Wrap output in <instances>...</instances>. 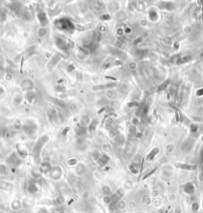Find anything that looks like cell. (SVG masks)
<instances>
[{"mask_svg":"<svg viewBox=\"0 0 203 213\" xmlns=\"http://www.w3.org/2000/svg\"><path fill=\"white\" fill-rule=\"evenodd\" d=\"M129 168L131 173L138 174L141 170V168H143V159L140 158V157H136L134 159V162H131V164H130Z\"/></svg>","mask_w":203,"mask_h":213,"instance_id":"8992f818","label":"cell"},{"mask_svg":"<svg viewBox=\"0 0 203 213\" xmlns=\"http://www.w3.org/2000/svg\"><path fill=\"white\" fill-rule=\"evenodd\" d=\"M100 19L102 21H108L111 19V15L108 13H103L100 16Z\"/></svg>","mask_w":203,"mask_h":213,"instance_id":"74e56055","label":"cell"},{"mask_svg":"<svg viewBox=\"0 0 203 213\" xmlns=\"http://www.w3.org/2000/svg\"><path fill=\"white\" fill-rule=\"evenodd\" d=\"M96 162H98V164L100 165V166H104V165L108 164V162H110V157H108V155L106 154V153H100V154H99V158H98V159L96 160Z\"/></svg>","mask_w":203,"mask_h":213,"instance_id":"5bb4252c","label":"cell"},{"mask_svg":"<svg viewBox=\"0 0 203 213\" xmlns=\"http://www.w3.org/2000/svg\"><path fill=\"white\" fill-rule=\"evenodd\" d=\"M148 18H149V20L152 21V22L157 21L158 14H157V10H155V9H150V10L148 11Z\"/></svg>","mask_w":203,"mask_h":213,"instance_id":"484cf974","label":"cell"},{"mask_svg":"<svg viewBox=\"0 0 203 213\" xmlns=\"http://www.w3.org/2000/svg\"><path fill=\"white\" fill-rule=\"evenodd\" d=\"M49 174L52 178L54 179H59L61 176H62V169H61L59 166H55L52 167L51 170L49 171Z\"/></svg>","mask_w":203,"mask_h":213,"instance_id":"2e32d148","label":"cell"},{"mask_svg":"<svg viewBox=\"0 0 203 213\" xmlns=\"http://www.w3.org/2000/svg\"><path fill=\"white\" fill-rule=\"evenodd\" d=\"M139 124H140L139 117H134L133 119H131V125H133V126H139Z\"/></svg>","mask_w":203,"mask_h":213,"instance_id":"836d02e7","label":"cell"},{"mask_svg":"<svg viewBox=\"0 0 203 213\" xmlns=\"http://www.w3.org/2000/svg\"><path fill=\"white\" fill-rule=\"evenodd\" d=\"M12 75L10 74V73H8V74H6V76H5V80H7V81H11L12 80Z\"/></svg>","mask_w":203,"mask_h":213,"instance_id":"f5cc1de1","label":"cell"},{"mask_svg":"<svg viewBox=\"0 0 203 213\" xmlns=\"http://www.w3.org/2000/svg\"><path fill=\"white\" fill-rule=\"evenodd\" d=\"M200 159H201V162H203V148L200 150Z\"/></svg>","mask_w":203,"mask_h":213,"instance_id":"11a10c76","label":"cell"},{"mask_svg":"<svg viewBox=\"0 0 203 213\" xmlns=\"http://www.w3.org/2000/svg\"><path fill=\"white\" fill-rule=\"evenodd\" d=\"M55 44L57 46V48L60 49L61 51L68 52L69 50L73 48L74 42L62 35H57L55 37Z\"/></svg>","mask_w":203,"mask_h":213,"instance_id":"3957f363","label":"cell"},{"mask_svg":"<svg viewBox=\"0 0 203 213\" xmlns=\"http://www.w3.org/2000/svg\"><path fill=\"white\" fill-rule=\"evenodd\" d=\"M129 69H130L131 71H135L138 69V63L135 61H130L129 63Z\"/></svg>","mask_w":203,"mask_h":213,"instance_id":"8d00e7d4","label":"cell"},{"mask_svg":"<svg viewBox=\"0 0 203 213\" xmlns=\"http://www.w3.org/2000/svg\"><path fill=\"white\" fill-rule=\"evenodd\" d=\"M23 131H24L25 134L29 136V138H35L37 132H38V125L36 124V122L34 121H27L26 122H24L23 124V126H22Z\"/></svg>","mask_w":203,"mask_h":213,"instance_id":"277c9868","label":"cell"},{"mask_svg":"<svg viewBox=\"0 0 203 213\" xmlns=\"http://www.w3.org/2000/svg\"><path fill=\"white\" fill-rule=\"evenodd\" d=\"M198 208H199V204H198L197 202L193 203V204H192V210L194 211V212H196L198 210Z\"/></svg>","mask_w":203,"mask_h":213,"instance_id":"681fc988","label":"cell"},{"mask_svg":"<svg viewBox=\"0 0 203 213\" xmlns=\"http://www.w3.org/2000/svg\"><path fill=\"white\" fill-rule=\"evenodd\" d=\"M176 167L180 168V169H184V170H193L195 169L194 165H190V164H185V163H176Z\"/></svg>","mask_w":203,"mask_h":213,"instance_id":"83f0119b","label":"cell"},{"mask_svg":"<svg viewBox=\"0 0 203 213\" xmlns=\"http://www.w3.org/2000/svg\"><path fill=\"white\" fill-rule=\"evenodd\" d=\"M96 32L98 33V34H100L101 36H103L104 34H106V33L108 32V26L105 24H100L97 27Z\"/></svg>","mask_w":203,"mask_h":213,"instance_id":"4316f807","label":"cell"},{"mask_svg":"<svg viewBox=\"0 0 203 213\" xmlns=\"http://www.w3.org/2000/svg\"><path fill=\"white\" fill-rule=\"evenodd\" d=\"M140 105H141V104L139 102H138V101H130L126 106H127V108L131 109V108H139Z\"/></svg>","mask_w":203,"mask_h":213,"instance_id":"1f68e13d","label":"cell"},{"mask_svg":"<svg viewBox=\"0 0 203 213\" xmlns=\"http://www.w3.org/2000/svg\"><path fill=\"white\" fill-rule=\"evenodd\" d=\"M74 70H75V66H74V64H69V65L67 66V71H68V72H73Z\"/></svg>","mask_w":203,"mask_h":213,"instance_id":"c3c4849f","label":"cell"},{"mask_svg":"<svg viewBox=\"0 0 203 213\" xmlns=\"http://www.w3.org/2000/svg\"><path fill=\"white\" fill-rule=\"evenodd\" d=\"M36 16H37V19H38V21H39L40 25L42 27H46L49 24V20H48V17H47V14L43 10H39L38 12H37Z\"/></svg>","mask_w":203,"mask_h":213,"instance_id":"52a82bcc","label":"cell"},{"mask_svg":"<svg viewBox=\"0 0 203 213\" xmlns=\"http://www.w3.org/2000/svg\"><path fill=\"white\" fill-rule=\"evenodd\" d=\"M158 153H159V149L158 148H154V149H152V150H150L148 154H146L145 159L148 160V162H152V160H153L155 158V157H157Z\"/></svg>","mask_w":203,"mask_h":213,"instance_id":"ffe728a7","label":"cell"},{"mask_svg":"<svg viewBox=\"0 0 203 213\" xmlns=\"http://www.w3.org/2000/svg\"><path fill=\"white\" fill-rule=\"evenodd\" d=\"M8 134V131L5 126H0V138H4Z\"/></svg>","mask_w":203,"mask_h":213,"instance_id":"e575fe53","label":"cell"},{"mask_svg":"<svg viewBox=\"0 0 203 213\" xmlns=\"http://www.w3.org/2000/svg\"><path fill=\"white\" fill-rule=\"evenodd\" d=\"M160 5H158L159 8L161 9H165V10H172V9L175 8L174 6V3L169 2V1H165V2H159Z\"/></svg>","mask_w":203,"mask_h":213,"instance_id":"603a6c76","label":"cell"},{"mask_svg":"<svg viewBox=\"0 0 203 213\" xmlns=\"http://www.w3.org/2000/svg\"><path fill=\"white\" fill-rule=\"evenodd\" d=\"M20 87L21 89L23 90V91H25V92H31L33 88H34V83H33L32 80L30 79H24V80H22L21 83H20Z\"/></svg>","mask_w":203,"mask_h":213,"instance_id":"ba28073f","label":"cell"},{"mask_svg":"<svg viewBox=\"0 0 203 213\" xmlns=\"http://www.w3.org/2000/svg\"><path fill=\"white\" fill-rule=\"evenodd\" d=\"M200 57H201V58H203V52H202V53H201V55H200Z\"/></svg>","mask_w":203,"mask_h":213,"instance_id":"680465c9","label":"cell"},{"mask_svg":"<svg viewBox=\"0 0 203 213\" xmlns=\"http://www.w3.org/2000/svg\"><path fill=\"white\" fill-rule=\"evenodd\" d=\"M26 100L27 102L30 104V105H36L37 103L39 102V98L37 96V94L35 92H28L26 95Z\"/></svg>","mask_w":203,"mask_h":213,"instance_id":"8fae6325","label":"cell"},{"mask_svg":"<svg viewBox=\"0 0 203 213\" xmlns=\"http://www.w3.org/2000/svg\"><path fill=\"white\" fill-rule=\"evenodd\" d=\"M68 164L69 165H75V164H78V160L76 158H71L68 160Z\"/></svg>","mask_w":203,"mask_h":213,"instance_id":"ee69618b","label":"cell"},{"mask_svg":"<svg viewBox=\"0 0 203 213\" xmlns=\"http://www.w3.org/2000/svg\"><path fill=\"white\" fill-rule=\"evenodd\" d=\"M143 38H141V37H139V38H136V39L134 41V43H133V45L134 46H138L139 43H141V42H143Z\"/></svg>","mask_w":203,"mask_h":213,"instance_id":"7bdbcfd3","label":"cell"},{"mask_svg":"<svg viewBox=\"0 0 203 213\" xmlns=\"http://www.w3.org/2000/svg\"><path fill=\"white\" fill-rule=\"evenodd\" d=\"M155 170H157V168H153L152 170V171H150V172H148V173H146L145 174V175L143 177V180H144V179H146V178H148V177H149L150 175H152V174H153L154 173V171H155Z\"/></svg>","mask_w":203,"mask_h":213,"instance_id":"f6af8a7d","label":"cell"},{"mask_svg":"<svg viewBox=\"0 0 203 213\" xmlns=\"http://www.w3.org/2000/svg\"><path fill=\"white\" fill-rule=\"evenodd\" d=\"M99 125V119L98 118H95V119H92L91 122H90V124L87 127V130L89 132H93V131H95L96 129H97V126Z\"/></svg>","mask_w":203,"mask_h":213,"instance_id":"44dd1931","label":"cell"},{"mask_svg":"<svg viewBox=\"0 0 203 213\" xmlns=\"http://www.w3.org/2000/svg\"><path fill=\"white\" fill-rule=\"evenodd\" d=\"M4 93H5V91H4V89L2 88V86H0V96H1V95H3Z\"/></svg>","mask_w":203,"mask_h":213,"instance_id":"9f6ffc18","label":"cell"},{"mask_svg":"<svg viewBox=\"0 0 203 213\" xmlns=\"http://www.w3.org/2000/svg\"><path fill=\"white\" fill-rule=\"evenodd\" d=\"M173 149H174V146H173L172 144H170V145L168 144V145L166 146V150L168 151V153H170V151H172V150H173Z\"/></svg>","mask_w":203,"mask_h":213,"instance_id":"db71d44e","label":"cell"},{"mask_svg":"<svg viewBox=\"0 0 203 213\" xmlns=\"http://www.w3.org/2000/svg\"><path fill=\"white\" fill-rule=\"evenodd\" d=\"M54 25L57 29L63 31V32H73L74 30H76V26L75 24L70 20L68 17H62L59 18L57 20H55Z\"/></svg>","mask_w":203,"mask_h":213,"instance_id":"7a4b0ae2","label":"cell"},{"mask_svg":"<svg viewBox=\"0 0 203 213\" xmlns=\"http://www.w3.org/2000/svg\"><path fill=\"white\" fill-rule=\"evenodd\" d=\"M194 190H195V187H194V185H193V183H191V182H187L183 185V191L185 192L186 194L191 195L194 193Z\"/></svg>","mask_w":203,"mask_h":213,"instance_id":"d6986e66","label":"cell"},{"mask_svg":"<svg viewBox=\"0 0 203 213\" xmlns=\"http://www.w3.org/2000/svg\"><path fill=\"white\" fill-rule=\"evenodd\" d=\"M192 59V57L191 56H182V57H179V58L177 59L176 61V64L177 65H180V64H184V63H187V62H189V61Z\"/></svg>","mask_w":203,"mask_h":213,"instance_id":"f1b7e54d","label":"cell"},{"mask_svg":"<svg viewBox=\"0 0 203 213\" xmlns=\"http://www.w3.org/2000/svg\"><path fill=\"white\" fill-rule=\"evenodd\" d=\"M49 100H51L52 103H54L56 106L59 107L60 109H63V110H66V109L68 108V104L66 103L65 101L61 100L59 98H54V97H49Z\"/></svg>","mask_w":203,"mask_h":213,"instance_id":"4fadbf2b","label":"cell"},{"mask_svg":"<svg viewBox=\"0 0 203 213\" xmlns=\"http://www.w3.org/2000/svg\"><path fill=\"white\" fill-rule=\"evenodd\" d=\"M55 90L57 92H64L66 89L64 87V85H57V86H56V88H55Z\"/></svg>","mask_w":203,"mask_h":213,"instance_id":"ab89813d","label":"cell"},{"mask_svg":"<svg viewBox=\"0 0 203 213\" xmlns=\"http://www.w3.org/2000/svg\"><path fill=\"white\" fill-rule=\"evenodd\" d=\"M47 34V29L46 27H41L40 29H38V36L39 37H44Z\"/></svg>","mask_w":203,"mask_h":213,"instance_id":"d590c367","label":"cell"},{"mask_svg":"<svg viewBox=\"0 0 203 213\" xmlns=\"http://www.w3.org/2000/svg\"><path fill=\"white\" fill-rule=\"evenodd\" d=\"M55 213H65V211L62 209H58L57 211H55Z\"/></svg>","mask_w":203,"mask_h":213,"instance_id":"6f0895ef","label":"cell"},{"mask_svg":"<svg viewBox=\"0 0 203 213\" xmlns=\"http://www.w3.org/2000/svg\"><path fill=\"white\" fill-rule=\"evenodd\" d=\"M193 146V140L191 139L189 140H186L184 143L181 144V150L183 151V153H188Z\"/></svg>","mask_w":203,"mask_h":213,"instance_id":"e0dca14e","label":"cell"},{"mask_svg":"<svg viewBox=\"0 0 203 213\" xmlns=\"http://www.w3.org/2000/svg\"><path fill=\"white\" fill-rule=\"evenodd\" d=\"M16 150H17V154L19 155L20 158H25L28 157V149H26L25 145H23L21 144H18L16 145Z\"/></svg>","mask_w":203,"mask_h":213,"instance_id":"7c38bea8","label":"cell"},{"mask_svg":"<svg viewBox=\"0 0 203 213\" xmlns=\"http://www.w3.org/2000/svg\"><path fill=\"white\" fill-rule=\"evenodd\" d=\"M131 28L130 27H125L124 28V32H125V34H130V33H131Z\"/></svg>","mask_w":203,"mask_h":213,"instance_id":"f907efd6","label":"cell"},{"mask_svg":"<svg viewBox=\"0 0 203 213\" xmlns=\"http://www.w3.org/2000/svg\"><path fill=\"white\" fill-rule=\"evenodd\" d=\"M63 58V56H61L59 54H56L54 57H52V59L50 61H48V63L46 64V67L48 70H53L55 67H56V65H57L61 60H62Z\"/></svg>","mask_w":203,"mask_h":213,"instance_id":"9c48e42d","label":"cell"},{"mask_svg":"<svg viewBox=\"0 0 203 213\" xmlns=\"http://www.w3.org/2000/svg\"><path fill=\"white\" fill-rule=\"evenodd\" d=\"M47 117L52 126H58L59 122L62 121L61 118V112L56 108H49L47 110Z\"/></svg>","mask_w":203,"mask_h":213,"instance_id":"5b68a950","label":"cell"},{"mask_svg":"<svg viewBox=\"0 0 203 213\" xmlns=\"http://www.w3.org/2000/svg\"><path fill=\"white\" fill-rule=\"evenodd\" d=\"M135 149V144H134V143H131V141H130V143L127 144L126 149V153L127 157L130 158L131 155H133Z\"/></svg>","mask_w":203,"mask_h":213,"instance_id":"d4e9b609","label":"cell"},{"mask_svg":"<svg viewBox=\"0 0 203 213\" xmlns=\"http://www.w3.org/2000/svg\"><path fill=\"white\" fill-rule=\"evenodd\" d=\"M7 18V14L6 12L3 10V9L0 8V22H4Z\"/></svg>","mask_w":203,"mask_h":213,"instance_id":"d6a6232c","label":"cell"},{"mask_svg":"<svg viewBox=\"0 0 203 213\" xmlns=\"http://www.w3.org/2000/svg\"><path fill=\"white\" fill-rule=\"evenodd\" d=\"M6 162H7V163L11 164V165H19L22 162V159L19 158V155H18L17 153H13L9 155L8 158L6 159Z\"/></svg>","mask_w":203,"mask_h":213,"instance_id":"30bf717a","label":"cell"},{"mask_svg":"<svg viewBox=\"0 0 203 213\" xmlns=\"http://www.w3.org/2000/svg\"><path fill=\"white\" fill-rule=\"evenodd\" d=\"M174 109V111H175V118H176V121L179 122H181L183 121V115H182V113L181 111H179L177 108L175 107H173Z\"/></svg>","mask_w":203,"mask_h":213,"instance_id":"4dcf8cb0","label":"cell"},{"mask_svg":"<svg viewBox=\"0 0 203 213\" xmlns=\"http://www.w3.org/2000/svg\"><path fill=\"white\" fill-rule=\"evenodd\" d=\"M115 87H117V83H107L103 85H97V86H94L92 89L94 91H101V90H108Z\"/></svg>","mask_w":203,"mask_h":213,"instance_id":"9a60e30c","label":"cell"},{"mask_svg":"<svg viewBox=\"0 0 203 213\" xmlns=\"http://www.w3.org/2000/svg\"><path fill=\"white\" fill-rule=\"evenodd\" d=\"M12 187H13L12 184L9 182H6V181L0 182V188L3 189V190H11Z\"/></svg>","mask_w":203,"mask_h":213,"instance_id":"f546056e","label":"cell"},{"mask_svg":"<svg viewBox=\"0 0 203 213\" xmlns=\"http://www.w3.org/2000/svg\"><path fill=\"white\" fill-rule=\"evenodd\" d=\"M170 82H171V81H170L169 79L165 80L164 82H162L160 85H158V87H157V93H160V92L165 91V89H167V87L169 86V85H170Z\"/></svg>","mask_w":203,"mask_h":213,"instance_id":"cb8c5ba5","label":"cell"},{"mask_svg":"<svg viewBox=\"0 0 203 213\" xmlns=\"http://www.w3.org/2000/svg\"><path fill=\"white\" fill-rule=\"evenodd\" d=\"M64 202V198L62 197V196H59L58 198H57V199H56V201H55V203H56V204H62V203Z\"/></svg>","mask_w":203,"mask_h":213,"instance_id":"7dc6e473","label":"cell"},{"mask_svg":"<svg viewBox=\"0 0 203 213\" xmlns=\"http://www.w3.org/2000/svg\"><path fill=\"white\" fill-rule=\"evenodd\" d=\"M103 193L105 194L106 196L107 195H110V193H111V188H108V186H105L103 188Z\"/></svg>","mask_w":203,"mask_h":213,"instance_id":"60d3db41","label":"cell"},{"mask_svg":"<svg viewBox=\"0 0 203 213\" xmlns=\"http://www.w3.org/2000/svg\"><path fill=\"white\" fill-rule=\"evenodd\" d=\"M76 135H78V138H84L85 135H86L87 134V127H85V126H82L80 124H77V126H76Z\"/></svg>","mask_w":203,"mask_h":213,"instance_id":"ac0fdd59","label":"cell"},{"mask_svg":"<svg viewBox=\"0 0 203 213\" xmlns=\"http://www.w3.org/2000/svg\"><path fill=\"white\" fill-rule=\"evenodd\" d=\"M69 131H70V127H69V126H67V127H65V129H64V131H62V136H65L66 135H67Z\"/></svg>","mask_w":203,"mask_h":213,"instance_id":"816d5d0a","label":"cell"},{"mask_svg":"<svg viewBox=\"0 0 203 213\" xmlns=\"http://www.w3.org/2000/svg\"><path fill=\"white\" fill-rule=\"evenodd\" d=\"M50 140L48 135H43L42 136L38 139V140L36 141L34 146H33V158H34L35 162H38L40 160V155H41V151L45 146V144L48 143Z\"/></svg>","mask_w":203,"mask_h":213,"instance_id":"6da1fadb","label":"cell"},{"mask_svg":"<svg viewBox=\"0 0 203 213\" xmlns=\"http://www.w3.org/2000/svg\"><path fill=\"white\" fill-rule=\"evenodd\" d=\"M23 101V98L21 96H16L15 98L13 99V103L15 104V105H20Z\"/></svg>","mask_w":203,"mask_h":213,"instance_id":"f35d334b","label":"cell"},{"mask_svg":"<svg viewBox=\"0 0 203 213\" xmlns=\"http://www.w3.org/2000/svg\"><path fill=\"white\" fill-rule=\"evenodd\" d=\"M39 190V186L38 184H37L36 181H30L29 184H28V191L32 194H34V193H37Z\"/></svg>","mask_w":203,"mask_h":213,"instance_id":"7402d4cb","label":"cell"},{"mask_svg":"<svg viewBox=\"0 0 203 213\" xmlns=\"http://www.w3.org/2000/svg\"><path fill=\"white\" fill-rule=\"evenodd\" d=\"M197 130H198V126L196 125H190V131H191V134H195V132H197Z\"/></svg>","mask_w":203,"mask_h":213,"instance_id":"b9f144b4","label":"cell"},{"mask_svg":"<svg viewBox=\"0 0 203 213\" xmlns=\"http://www.w3.org/2000/svg\"><path fill=\"white\" fill-rule=\"evenodd\" d=\"M106 95H107V97L108 98H115V96H116V94H115V92H113V91H108L107 93H106Z\"/></svg>","mask_w":203,"mask_h":213,"instance_id":"bcb514c9","label":"cell"}]
</instances>
